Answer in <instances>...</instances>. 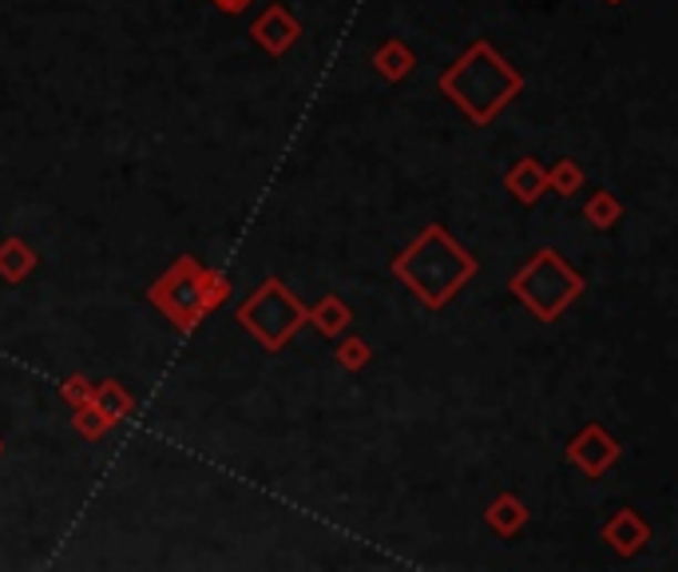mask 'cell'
<instances>
[{"instance_id": "cell-10", "label": "cell", "mask_w": 678, "mask_h": 572, "mask_svg": "<svg viewBox=\"0 0 678 572\" xmlns=\"http://www.w3.org/2000/svg\"><path fill=\"white\" fill-rule=\"evenodd\" d=\"M369 64L377 68V76L386 80V84H405V80L413 76V68H417V52L401 37H389V40H381V44L373 48Z\"/></svg>"}, {"instance_id": "cell-2", "label": "cell", "mask_w": 678, "mask_h": 572, "mask_svg": "<svg viewBox=\"0 0 678 572\" xmlns=\"http://www.w3.org/2000/svg\"><path fill=\"white\" fill-rule=\"evenodd\" d=\"M389 270H393L397 283L405 286L424 310H444V306L476 278L481 263H476V255H472L464 243H456V238L449 235L444 223H429V227L389 263Z\"/></svg>"}, {"instance_id": "cell-4", "label": "cell", "mask_w": 678, "mask_h": 572, "mask_svg": "<svg viewBox=\"0 0 678 572\" xmlns=\"http://www.w3.org/2000/svg\"><path fill=\"white\" fill-rule=\"evenodd\" d=\"M508 290L532 310L536 323H559V318L567 315V306L587 290V283L559 251L540 247L536 255L527 258L524 267L508 278Z\"/></svg>"}, {"instance_id": "cell-18", "label": "cell", "mask_w": 678, "mask_h": 572, "mask_svg": "<svg viewBox=\"0 0 678 572\" xmlns=\"http://www.w3.org/2000/svg\"><path fill=\"white\" fill-rule=\"evenodd\" d=\"M72 429L84 441H100L104 433H112V426H107L104 413L95 410L92 401H84V406H75V410H72Z\"/></svg>"}, {"instance_id": "cell-21", "label": "cell", "mask_w": 678, "mask_h": 572, "mask_svg": "<svg viewBox=\"0 0 678 572\" xmlns=\"http://www.w3.org/2000/svg\"><path fill=\"white\" fill-rule=\"evenodd\" d=\"M603 4H623V0H603Z\"/></svg>"}, {"instance_id": "cell-3", "label": "cell", "mask_w": 678, "mask_h": 572, "mask_svg": "<svg viewBox=\"0 0 678 572\" xmlns=\"http://www.w3.org/2000/svg\"><path fill=\"white\" fill-rule=\"evenodd\" d=\"M230 298V283L223 270L207 267L203 258L179 255L147 286V303L167 318L179 334H191L203 318H210Z\"/></svg>"}, {"instance_id": "cell-12", "label": "cell", "mask_w": 678, "mask_h": 572, "mask_svg": "<svg viewBox=\"0 0 678 572\" xmlns=\"http://www.w3.org/2000/svg\"><path fill=\"white\" fill-rule=\"evenodd\" d=\"M484 524H489L492 533L504 537V541H512V537L524 533L527 524V505L520 501L516 493H496L489 501V509H484Z\"/></svg>"}, {"instance_id": "cell-11", "label": "cell", "mask_w": 678, "mask_h": 572, "mask_svg": "<svg viewBox=\"0 0 678 572\" xmlns=\"http://www.w3.org/2000/svg\"><path fill=\"white\" fill-rule=\"evenodd\" d=\"M349 323H353V310H349V303L341 295H321L314 306H306V326H314L326 343L341 338L349 330Z\"/></svg>"}, {"instance_id": "cell-6", "label": "cell", "mask_w": 678, "mask_h": 572, "mask_svg": "<svg viewBox=\"0 0 678 572\" xmlns=\"http://www.w3.org/2000/svg\"><path fill=\"white\" fill-rule=\"evenodd\" d=\"M564 453H567V466L579 469L587 481H599V477L619 461L623 446L599 426V421H592V426H584L572 441H567Z\"/></svg>"}, {"instance_id": "cell-17", "label": "cell", "mask_w": 678, "mask_h": 572, "mask_svg": "<svg viewBox=\"0 0 678 572\" xmlns=\"http://www.w3.org/2000/svg\"><path fill=\"white\" fill-rule=\"evenodd\" d=\"M333 343H338L333 358H338V366L346 374H361L369 362H373V346H369L366 338H358V334H341V338H333Z\"/></svg>"}, {"instance_id": "cell-13", "label": "cell", "mask_w": 678, "mask_h": 572, "mask_svg": "<svg viewBox=\"0 0 678 572\" xmlns=\"http://www.w3.org/2000/svg\"><path fill=\"white\" fill-rule=\"evenodd\" d=\"M92 406L100 413H104V421L112 429H120L123 421L132 418L135 413V398L127 390H123V381L107 378V381H95V390H92Z\"/></svg>"}, {"instance_id": "cell-1", "label": "cell", "mask_w": 678, "mask_h": 572, "mask_svg": "<svg viewBox=\"0 0 678 572\" xmlns=\"http://www.w3.org/2000/svg\"><path fill=\"white\" fill-rule=\"evenodd\" d=\"M436 92L449 100L472 127H489L508 112L524 92L520 68H512L489 40H472L461 57L436 76Z\"/></svg>"}, {"instance_id": "cell-5", "label": "cell", "mask_w": 678, "mask_h": 572, "mask_svg": "<svg viewBox=\"0 0 678 572\" xmlns=\"http://www.w3.org/2000/svg\"><path fill=\"white\" fill-rule=\"evenodd\" d=\"M238 323L243 330L263 346L266 354H278L298 338V330L306 326V303L294 295L290 286L278 275H270L266 283H258V290L238 306Z\"/></svg>"}, {"instance_id": "cell-7", "label": "cell", "mask_w": 678, "mask_h": 572, "mask_svg": "<svg viewBox=\"0 0 678 572\" xmlns=\"http://www.w3.org/2000/svg\"><path fill=\"white\" fill-rule=\"evenodd\" d=\"M301 37V20L290 12V4H266L263 12L255 17V24H250V40H255L258 48H263L266 57H286L294 44H298Z\"/></svg>"}, {"instance_id": "cell-8", "label": "cell", "mask_w": 678, "mask_h": 572, "mask_svg": "<svg viewBox=\"0 0 678 572\" xmlns=\"http://www.w3.org/2000/svg\"><path fill=\"white\" fill-rule=\"evenodd\" d=\"M603 544L615 549L619 556H639L650 544V524L639 509H615L607 521H603Z\"/></svg>"}, {"instance_id": "cell-19", "label": "cell", "mask_w": 678, "mask_h": 572, "mask_svg": "<svg viewBox=\"0 0 678 572\" xmlns=\"http://www.w3.org/2000/svg\"><path fill=\"white\" fill-rule=\"evenodd\" d=\"M92 390H95V381H88L84 374H72V378H64V386H60V398H64L68 410H75V406L92 401Z\"/></svg>"}, {"instance_id": "cell-9", "label": "cell", "mask_w": 678, "mask_h": 572, "mask_svg": "<svg viewBox=\"0 0 678 572\" xmlns=\"http://www.w3.org/2000/svg\"><path fill=\"white\" fill-rule=\"evenodd\" d=\"M504 191H508L520 207H536L547 195V167L536 155H520L508 172H504Z\"/></svg>"}, {"instance_id": "cell-14", "label": "cell", "mask_w": 678, "mask_h": 572, "mask_svg": "<svg viewBox=\"0 0 678 572\" xmlns=\"http://www.w3.org/2000/svg\"><path fill=\"white\" fill-rule=\"evenodd\" d=\"M37 251L24 243L20 235H9V238H0V278L4 283H24V278L37 270Z\"/></svg>"}, {"instance_id": "cell-20", "label": "cell", "mask_w": 678, "mask_h": 572, "mask_svg": "<svg viewBox=\"0 0 678 572\" xmlns=\"http://www.w3.org/2000/svg\"><path fill=\"white\" fill-rule=\"evenodd\" d=\"M210 4H215L223 17H238V12H246L250 4H255V0H210Z\"/></svg>"}, {"instance_id": "cell-16", "label": "cell", "mask_w": 678, "mask_h": 572, "mask_svg": "<svg viewBox=\"0 0 678 572\" xmlns=\"http://www.w3.org/2000/svg\"><path fill=\"white\" fill-rule=\"evenodd\" d=\"M584 219H587V227H595V231H612L615 223L623 219V203L615 200L612 191H595L592 200L584 203Z\"/></svg>"}, {"instance_id": "cell-22", "label": "cell", "mask_w": 678, "mask_h": 572, "mask_svg": "<svg viewBox=\"0 0 678 572\" xmlns=\"http://www.w3.org/2000/svg\"><path fill=\"white\" fill-rule=\"evenodd\" d=\"M0 453H4V438H0Z\"/></svg>"}, {"instance_id": "cell-15", "label": "cell", "mask_w": 678, "mask_h": 572, "mask_svg": "<svg viewBox=\"0 0 678 572\" xmlns=\"http://www.w3.org/2000/svg\"><path fill=\"white\" fill-rule=\"evenodd\" d=\"M587 183V172L584 163L575 160H556L552 167H547V191H556L559 200H572V195H579Z\"/></svg>"}]
</instances>
